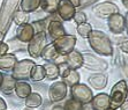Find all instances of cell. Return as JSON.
Segmentation results:
<instances>
[{"label":"cell","instance_id":"1","mask_svg":"<svg viewBox=\"0 0 128 110\" xmlns=\"http://www.w3.org/2000/svg\"><path fill=\"white\" fill-rule=\"evenodd\" d=\"M89 44L95 52L100 56H112L113 54V46L110 37L100 30H91L88 36Z\"/></svg>","mask_w":128,"mask_h":110},{"label":"cell","instance_id":"2","mask_svg":"<svg viewBox=\"0 0 128 110\" xmlns=\"http://www.w3.org/2000/svg\"><path fill=\"white\" fill-rule=\"evenodd\" d=\"M20 3L21 0H4L0 8V41H2L8 31Z\"/></svg>","mask_w":128,"mask_h":110},{"label":"cell","instance_id":"3","mask_svg":"<svg viewBox=\"0 0 128 110\" xmlns=\"http://www.w3.org/2000/svg\"><path fill=\"white\" fill-rule=\"evenodd\" d=\"M110 96V108L118 110L128 97V85L125 80H120L112 87Z\"/></svg>","mask_w":128,"mask_h":110},{"label":"cell","instance_id":"4","mask_svg":"<svg viewBox=\"0 0 128 110\" xmlns=\"http://www.w3.org/2000/svg\"><path fill=\"white\" fill-rule=\"evenodd\" d=\"M48 44L46 33H36L31 41L28 43V53L32 58H40L44 48Z\"/></svg>","mask_w":128,"mask_h":110},{"label":"cell","instance_id":"5","mask_svg":"<svg viewBox=\"0 0 128 110\" xmlns=\"http://www.w3.org/2000/svg\"><path fill=\"white\" fill-rule=\"evenodd\" d=\"M83 56V66L86 70H91L95 72H104L107 70L108 64L102 57H98L96 54H92L90 52H84Z\"/></svg>","mask_w":128,"mask_h":110},{"label":"cell","instance_id":"6","mask_svg":"<svg viewBox=\"0 0 128 110\" xmlns=\"http://www.w3.org/2000/svg\"><path fill=\"white\" fill-rule=\"evenodd\" d=\"M36 65V63L32 59H22L16 63L14 69L12 70V75L18 81L27 80L30 78V73L32 67Z\"/></svg>","mask_w":128,"mask_h":110},{"label":"cell","instance_id":"7","mask_svg":"<svg viewBox=\"0 0 128 110\" xmlns=\"http://www.w3.org/2000/svg\"><path fill=\"white\" fill-rule=\"evenodd\" d=\"M76 37L74 35H64L59 38L54 39L52 43H53L54 48L56 50L58 51V53L60 56H66V54H68L69 52L74 50L75 48V44H76Z\"/></svg>","mask_w":128,"mask_h":110},{"label":"cell","instance_id":"8","mask_svg":"<svg viewBox=\"0 0 128 110\" xmlns=\"http://www.w3.org/2000/svg\"><path fill=\"white\" fill-rule=\"evenodd\" d=\"M70 94L72 97H74L75 100L80 101L81 103H89L91 102L94 97V93L92 89L88 87L84 83H76L74 86L70 87Z\"/></svg>","mask_w":128,"mask_h":110},{"label":"cell","instance_id":"9","mask_svg":"<svg viewBox=\"0 0 128 110\" xmlns=\"http://www.w3.org/2000/svg\"><path fill=\"white\" fill-rule=\"evenodd\" d=\"M67 85L61 81H54L48 88V100L52 103H59L67 96Z\"/></svg>","mask_w":128,"mask_h":110},{"label":"cell","instance_id":"10","mask_svg":"<svg viewBox=\"0 0 128 110\" xmlns=\"http://www.w3.org/2000/svg\"><path fill=\"white\" fill-rule=\"evenodd\" d=\"M118 12H119V7L116 6L114 3H111V1H103V3L97 4L94 7V13L98 18H103V19H107L110 15Z\"/></svg>","mask_w":128,"mask_h":110},{"label":"cell","instance_id":"11","mask_svg":"<svg viewBox=\"0 0 128 110\" xmlns=\"http://www.w3.org/2000/svg\"><path fill=\"white\" fill-rule=\"evenodd\" d=\"M107 24L112 33L114 34H121L126 29V20L125 16L121 15L119 12L114 13L107 18Z\"/></svg>","mask_w":128,"mask_h":110},{"label":"cell","instance_id":"12","mask_svg":"<svg viewBox=\"0 0 128 110\" xmlns=\"http://www.w3.org/2000/svg\"><path fill=\"white\" fill-rule=\"evenodd\" d=\"M48 36L53 41L61 37V36L66 35V29L64 27L62 21L60 20L59 16L57 18V15H56V18L51 19V21L48 22Z\"/></svg>","mask_w":128,"mask_h":110},{"label":"cell","instance_id":"13","mask_svg":"<svg viewBox=\"0 0 128 110\" xmlns=\"http://www.w3.org/2000/svg\"><path fill=\"white\" fill-rule=\"evenodd\" d=\"M75 13H76V8H75L74 5H73L69 0H60L57 14L61 20L62 21L73 20Z\"/></svg>","mask_w":128,"mask_h":110},{"label":"cell","instance_id":"14","mask_svg":"<svg viewBox=\"0 0 128 110\" xmlns=\"http://www.w3.org/2000/svg\"><path fill=\"white\" fill-rule=\"evenodd\" d=\"M36 31L35 28L32 27L31 23H26L22 24V26H18V29H16V38L20 42L24 43V44H28L31 38L35 36Z\"/></svg>","mask_w":128,"mask_h":110},{"label":"cell","instance_id":"15","mask_svg":"<svg viewBox=\"0 0 128 110\" xmlns=\"http://www.w3.org/2000/svg\"><path fill=\"white\" fill-rule=\"evenodd\" d=\"M40 58H43L45 62H52V63H57V64L65 62V56H60L58 53V51L56 50L53 43H48L46 44V46L44 48V50L42 52Z\"/></svg>","mask_w":128,"mask_h":110},{"label":"cell","instance_id":"16","mask_svg":"<svg viewBox=\"0 0 128 110\" xmlns=\"http://www.w3.org/2000/svg\"><path fill=\"white\" fill-rule=\"evenodd\" d=\"M65 63L73 70H78L80 67L83 66V56L80 51L73 50L72 52H69L68 54L65 56Z\"/></svg>","mask_w":128,"mask_h":110},{"label":"cell","instance_id":"17","mask_svg":"<svg viewBox=\"0 0 128 110\" xmlns=\"http://www.w3.org/2000/svg\"><path fill=\"white\" fill-rule=\"evenodd\" d=\"M91 104L95 110H106L110 108V96L106 93H99L92 97Z\"/></svg>","mask_w":128,"mask_h":110},{"label":"cell","instance_id":"18","mask_svg":"<svg viewBox=\"0 0 128 110\" xmlns=\"http://www.w3.org/2000/svg\"><path fill=\"white\" fill-rule=\"evenodd\" d=\"M89 83L91 85L94 89H97V90H100V89H104L105 87L107 86V75L106 74H103V73H95V74L90 75L89 79H88Z\"/></svg>","mask_w":128,"mask_h":110},{"label":"cell","instance_id":"19","mask_svg":"<svg viewBox=\"0 0 128 110\" xmlns=\"http://www.w3.org/2000/svg\"><path fill=\"white\" fill-rule=\"evenodd\" d=\"M18 57L13 53H5L0 56V70L1 71H12L18 63Z\"/></svg>","mask_w":128,"mask_h":110},{"label":"cell","instance_id":"20","mask_svg":"<svg viewBox=\"0 0 128 110\" xmlns=\"http://www.w3.org/2000/svg\"><path fill=\"white\" fill-rule=\"evenodd\" d=\"M14 92H15V94H16V96H18V98L24 100V98L29 95L30 93L32 92V87H31V85L28 83L27 81L20 80V81H16Z\"/></svg>","mask_w":128,"mask_h":110},{"label":"cell","instance_id":"21","mask_svg":"<svg viewBox=\"0 0 128 110\" xmlns=\"http://www.w3.org/2000/svg\"><path fill=\"white\" fill-rule=\"evenodd\" d=\"M16 81L18 80H16L12 74H6V73H4V80H2L1 86H0V92L5 93L7 95L10 94L12 92H14Z\"/></svg>","mask_w":128,"mask_h":110},{"label":"cell","instance_id":"22","mask_svg":"<svg viewBox=\"0 0 128 110\" xmlns=\"http://www.w3.org/2000/svg\"><path fill=\"white\" fill-rule=\"evenodd\" d=\"M45 69V78L48 80L53 81L56 79L60 77L59 74V66L57 63H52V62H46V64L44 65Z\"/></svg>","mask_w":128,"mask_h":110},{"label":"cell","instance_id":"23","mask_svg":"<svg viewBox=\"0 0 128 110\" xmlns=\"http://www.w3.org/2000/svg\"><path fill=\"white\" fill-rule=\"evenodd\" d=\"M24 104L27 105V108H31V109H35V108H39L43 104V97L40 96L39 93H30L27 97L24 98Z\"/></svg>","mask_w":128,"mask_h":110},{"label":"cell","instance_id":"24","mask_svg":"<svg viewBox=\"0 0 128 110\" xmlns=\"http://www.w3.org/2000/svg\"><path fill=\"white\" fill-rule=\"evenodd\" d=\"M60 0H42L40 1V8L46 14H56L59 7Z\"/></svg>","mask_w":128,"mask_h":110},{"label":"cell","instance_id":"25","mask_svg":"<svg viewBox=\"0 0 128 110\" xmlns=\"http://www.w3.org/2000/svg\"><path fill=\"white\" fill-rule=\"evenodd\" d=\"M40 1L42 0H21L20 6H21V9L24 12L32 13L36 12L40 7Z\"/></svg>","mask_w":128,"mask_h":110},{"label":"cell","instance_id":"26","mask_svg":"<svg viewBox=\"0 0 128 110\" xmlns=\"http://www.w3.org/2000/svg\"><path fill=\"white\" fill-rule=\"evenodd\" d=\"M34 82H39V81H43L45 79V69L44 65H37L35 66L31 70V73H30V78Z\"/></svg>","mask_w":128,"mask_h":110},{"label":"cell","instance_id":"27","mask_svg":"<svg viewBox=\"0 0 128 110\" xmlns=\"http://www.w3.org/2000/svg\"><path fill=\"white\" fill-rule=\"evenodd\" d=\"M62 81L69 87L74 86V85L80 82V73L78 72V70L70 69L68 71V73L62 78Z\"/></svg>","mask_w":128,"mask_h":110},{"label":"cell","instance_id":"28","mask_svg":"<svg viewBox=\"0 0 128 110\" xmlns=\"http://www.w3.org/2000/svg\"><path fill=\"white\" fill-rule=\"evenodd\" d=\"M29 20H30L29 13L24 12L22 9H16V12L14 14V18H13V21L15 22V24L22 26V24L29 23Z\"/></svg>","mask_w":128,"mask_h":110},{"label":"cell","instance_id":"29","mask_svg":"<svg viewBox=\"0 0 128 110\" xmlns=\"http://www.w3.org/2000/svg\"><path fill=\"white\" fill-rule=\"evenodd\" d=\"M51 19H52V16H50V18H48V19H43V20L34 21L31 24H32V27L35 28V31H36V33H42V31L46 33V30H48V22L51 21Z\"/></svg>","mask_w":128,"mask_h":110},{"label":"cell","instance_id":"30","mask_svg":"<svg viewBox=\"0 0 128 110\" xmlns=\"http://www.w3.org/2000/svg\"><path fill=\"white\" fill-rule=\"evenodd\" d=\"M82 107H83V103L75 100L74 97L68 98L64 104V109L65 110H82Z\"/></svg>","mask_w":128,"mask_h":110},{"label":"cell","instance_id":"31","mask_svg":"<svg viewBox=\"0 0 128 110\" xmlns=\"http://www.w3.org/2000/svg\"><path fill=\"white\" fill-rule=\"evenodd\" d=\"M91 30H92V27H91V24H89L88 22L78 24V35H80L81 37H83V38H88V36L91 33Z\"/></svg>","mask_w":128,"mask_h":110},{"label":"cell","instance_id":"32","mask_svg":"<svg viewBox=\"0 0 128 110\" xmlns=\"http://www.w3.org/2000/svg\"><path fill=\"white\" fill-rule=\"evenodd\" d=\"M73 20H74L78 24H80V23H84V22H86L88 19H86V14L83 12V11H76Z\"/></svg>","mask_w":128,"mask_h":110},{"label":"cell","instance_id":"33","mask_svg":"<svg viewBox=\"0 0 128 110\" xmlns=\"http://www.w3.org/2000/svg\"><path fill=\"white\" fill-rule=\"evenodd\" d=\"M9 51V45L7 43H5L4 41H0V56L7 53Z\"/></svg>","mask_w":128,"mask_h":110},{"label":"cell","instance_id":"34","mask_svg":"<svg viewBox=\"0 0 128 110\" xmlns=\"http://www.w3.org/2000/svg\"><path fill=\"white\" fill-rule=\"evenodd\" d=\"M120 49H121L125 53H128V39L121 42V44H120Z\"/></svg>","mask_w":128,"mask_h":110},{"label":"cell","instance_id":"35","mask_svg":"<svg viewBox=\"0 0 128 110\" xmlns=\"http://www.w3.org/2000/svg\"><path fill=\"white\" fill-rule=\"evenodd\" d=\"M0 110H7V103L2 97H0Z\"/></svg>","mask_w":128,"mask_h":110},{"label":"cell","instance_id":"36","mask_svg":"<svg viewBox=\"0 0 128 110\" xmlns=\"http://www.w3.org/2000/svg\"><path fill=\"white\" fill-rule=\"evenodd\" d=\"M82 110H95L92 107V104H91V102H89V103H84L83 107H82Z\"/></svg>","mask_w":128,"mask_h":110},{"label":"cell","instance_id":"37","mask_svg":"<svg viewBox=\"0 0 128 110\" xmlns=\"http://www.w3.org/2000/svg\"><path fill=\"white\" fill-rule=\"evenodd\" d=\"M120 110H128V100H126L124 103L120 105V108H119Z\"/></svg>","mask_w":128,"mask_h":110},{"label":"cell","instance_id":"38","mask_svg":"<svg viewBox=\"0 0 128 110\" xmlns=\"http://www.w3.org/2000/svg\"><path fill=\"white\" fill-rule=\"evenodd\" d=\"M125 20H126V29H127V33H128V12H127V15H126Z\"/></svg>","mask_w":128,"mask_h":110},{"label":"cell","instance_id":"39","mask_svg":"<svg viewBox=\"0 0 128 110\" xmlns=\"http://www.w3.org/2000/svg\"><path fill=\"white\" fill-rule=\"evenodd\" d=\"M2 80H4V73L0 72V86H1V83H2Z\"/></svg>","mask_w":128,"mask_h":110},{"label":"cell","instance_id":"40","mask_svg":"<svg viewBox=\"0 0 128 110\" xmlns=\"http://www.w3.org/2000/svg\"><path fill=\"white\" fill-rule=\"evenodd\" d=\"M122 3H124V5L128 8V0H122Z\"/></svg>","mask_w":128,"mask_h":110},{"label":"cell","instance_id":"41","mask_svg":"<svg viewBox=\"0 0 128 110\" xmlns=\"http://www.w3.org/2000/svg\"><path fill=\"white\" fill-rule=\"evenodd\" d=\"M23 110H34V109H31V108H26V109H23Z\"/></svg>","mask_w":128,"mask_h":110},{"label":"cell","instance_id":"42","mask_svg":"<svg viewBox=\"0 0 128 110\" xmlns=\"http://www.w3.org/2000/svg\"><path fill=\"white\" fill-rule=\"evenodd\" d=\"M106 110H116V109H112V108H108V109H106Z\"/></svg>","mask_w":128,"mask_h":110}]
</instances>
